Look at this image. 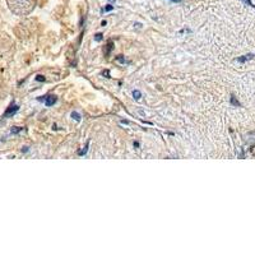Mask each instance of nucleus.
Here are the masks:
<instances>
[{
  "mask_svg": "<svg viewBox=\"0 0 255 255\" xmlns=\"http://www.w3.org/2000/svg\"><path fill=\"white\" fill-rule=\"evenodd\" d=\"M242 1H244V3H246L248 5H250V7H254V8H255V5L251 3V0H242Z\"/></svg>",
  "mask_w": 255,
  "mask_h": 255,
  "instance_id": "nucleus-14",
  "label": "nucleus"
},
{
  "mask_svg": "<svg viewBox=\"0 0 255 255\" xmlns=\"http://www.w3.org/2000/svg\"><path fill=\"white\" fill-rule=\"evenodd\" d=\"M108 1H110V3H115V0H108Z\"/></svg>",
  "mask_w": 255,
  "mask_h": 255,
  "instance_id": "nucleus-17",
  "label": "nucleus"
},
{
  "mask_svg": "<svg viewBox=\"0 0 255 255\" xmlns=\"http://www.w3.org/2000/svg\"><path fill=\"white\" fill-rule=\"evenodd\" d=\"M102 36H103L102 33H97V35H94V41H98V42H100V41L102 40Z\"/></svg>",
  "mask_w": 255,
  "mask_h": 255,
  "instance_id": "nucleus-10",
  "label": "nucleus"
},
{
  "mask_svg": "<svg viewBox=\"0 0 255 255\" xmlns=\"http://www.w3.org/2000/svg\"><path fill=\"white\" fill-rule=\"evenodd\" d=\"M111 50H112V41H108V44H107V50H106V55H110Z\"/></svg>",
  "mask_w": 255,
  "mask_h": 255,
  "instance_id": "nucleus-9",
  "label": "nucleus"
},
{
  "mask_svg": "<svg viewBox=\"0 0 255 255\" xmlns=\"http://www.w3.org/2000/svg\"><path fill=\"white\" fill-rule=\"evenodd\" d=\"M170 1H173V3H181V0H170Z\"/></svg>",
  "mask_w": 255,
  "mask_h": 255,
  "instance_id": "nucleus-15",
  "label": "nucleus"
},
{
  "mask_svg": "<svg viewBox=\"0 0 255 255\" xmlns=\"http://www.w3.org/2000/svg\"><path fill=\"white\" fill-rule=\"evenodd\" d=\"M36 81H37V82H44V81H45V77H44V75H37V77H36Z\"/></svg>",
  "mask_w": 255,
  "mask_h": 255,
  "instance_id": "nucleus-12",
  "label": "nucleus"
},
{
  "mask_svg": "<svg viewBox=\"0 0 255 255\" xmlns=\"http://www.w3.org/2000/svg\"><path fill=\"white\" fill-rule=\"evenodd\" d=\"M133 97L135 98V100H140V97H142V93L136 89V91H133Z\"/></svg>",
  "mask_w": 255,
  "mask_h": 255,
  "instance_id": "nucleus-7",
  "label": "nucleus"
},
{
  "mask_svg": "<svg viewBox=\"0 0 255 255\" xmlns=\"http://www.w3.org/2000/svg\"><path fill=\"white\" fill-rule=\"evenodd\" d=\"M101 26H102V27H105V26H106V21H102V23H101Z\"/></svg>",
  "mask_w": 255,
  "mask_h": 255,
  "instance_id": "nucleus-16",
  "label": "nucleus"
},
{
  "mask_svg": "<svg viewBox=\"0 0 255 255\" xmlns=\"http://www.w3.org/2000/svg\"><path fill=\"white\" fill-rule=\"evenodd\" d=\"M18 110H19V106L16 105L14 102H12L10 105H9V107L7 108V111L4 112L3 117H4V119H7V117H9V116H13L16 112H18Z\"/></svg>",
  "mask_w": 255,
  "mask_h": 255,
  "instance_id": "nucleus-3",
  "label": "nucleus"
},
{
  "mask_svg": "<svg viewBox=\"0 0 255 255\" xmlns=\"http://www.w3.org/2000/svg\"><path fill=\"white\" fill-rule=\"evenodd\" d=\"M23 130V128H19V126H16V128H13V129L10 130V134H18V133H21V131Z\"/></svg>",
  "mask_w": 255,
  "mask_h": 255,
  "instance_id": "nucleus-5",
  "label": "nucleus"
},
{
  "mask_svg": "<svg viewBox=\"0 0 255 255\" xmlns=\"http://www.w3.org/2000/svg\"><path fill=\"white\" fill-rule=\"evenodd\" d=\"M37 100L45 102V105L47 107H50V106H53V105H55V103H56V101H58V97L54 96V94H49V96H45V97H39Z\"/></svg>",
  "mask_w": 255,
  "mask_h": 255,
  "instance_id": "nucleus-2",
  "label": "nucleus"
},
{
  "mask_svg": "<svg viewBox=\"0 0 255 255\" xmlns=\"http://www.w3.org/2000/svg\"><path fill=\"white\" fill-rule=\"evenodd\" d=\"M251 59H254V55L253 54H248V55L241 56V58H237V59H236V61H239V63H245V61H249V60H251Z\"/></svg>",
  "mask_w": 255,
  "mask_h": 255,
  "instance_id": "nucleus-4",
  "label": "nucleus"
},
{
  "mask_svg": "<svg viewBox=\"0 0 255 255\" xmlns=\"http://www.w3.org/2000/svg\"><path fill=\"white\" fill-rule=\"evenodd\" d=\"M72 117L74 120H77V121H81L82 120V116L78 114V112H72Z\"/></svg>",
  "mask_w": 255,
  "mask_h": 255,
  "instance_id": "nucleus-6",
  "label": "nucleus"
},
{
  "mask_svg": "<svg viewBox=\"0 0 255 255\" xmlns=\"http://www.w3.org/2000/svg\"><path fill=\"white\" fill-rule=\"evenodd\" d=\"M87 148H88V144H87V147L84 148V149L79 150V156H83V154H86V153H87Z\"/></svg>",
  "mask_w": 255,
  "mask_h": 255,
  "instance_id": "nucleus-13",
  "label": "nucleus"
},
{
  "mask_svg": "<svg viewBox=\"0 0 255 255\" xmlns=\"http://www.w3.org/2000/svg\"><path fill=\"white\" fill-rule=\"evenodd\" d=\"M231 105H234V106H240V102L236 100L235 96H231Z\"/></svg>",
  "mask_w": 255,
  "mask_h": 255,
  "instance_id": "nucleus-8",
  "label": "nucleus"
},
{
  "mask_svg": "<svg viewBox=\"0 0 255 255\" xmlns=\"http://www.w3.org/2000/svg\"><path fill=\"white\" fill-rule=\"evenodd\" d=\"M112 9H114V5H106L105 9H102V12H110Z\"/></svg>",
  "mask_w": 255,
  "mask_h": 255,
  "instance_id": "nucleus-11",
  "label": "nucleus"
},
{
  "mask_svg": "<svg viewBox=\"0 0 255 255\" xmlns=\"http://www.w3.org/2000/svg\"><path fill=\"white\" fill-rule=\"evenodd\" d=\"M9 9L17 16H27L36 5V0H8Z\"/></svg>",
  "mask_w": 255,
  "mask_h": 255,
  "instance_id": "nucleus-1",
  "label": "nucleus"
}]
</instances>
